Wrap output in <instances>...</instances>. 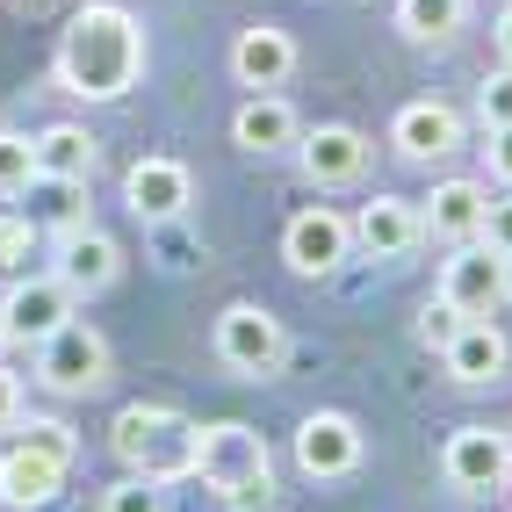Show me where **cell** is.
<instances>
[{
	"mask_svg": "<svg viewBox=\"0 0 512 512\" xmlns=\"http://www.w3.org/2000/svg\"><path fill=\"white\" fill-rule=\"evenodd\" d=\"M51 80L73 101H123L145 80V29H138V15L116 8V0H87V8L58 29Z\"/></svg>",
	"mask_w": 512,
	"mask_h": 512,
	"instance_id": "cell-1",
	"label": "cell"
},
{
	"mask_svg": "<svg viewBox=\"0 0 512 512\" xmlns=\"http://www.w3.org/2000/svg\"><path fill=\"white\" fill-rule=\"evenodd\" d=\"M195 476L231 512H275V455H267L260 426H246V419L195 426Z\"/></svg>",
	"mask_w": 512,
	"mask_h": 512,
	"instance_id": "cell-2",
	"label": "cell"
},
{
	"mask_svg": "<svg viewBox=\"0 0 512 512\" xmlns=\"http://www.w3.org/2000/svg\"><path fill=\"white\" fill-rule=\"evenodd\" d=\"M109 448L130 476L181 484V476H195V419H181L174 404H123L109 426Z\"/></svg>",
	"mask_w": 512,
	"mask_h": 512,
	"instance_id": "cell-3",
	"label": "cell"
},
{
	"mask_svg": "<svg viewBox=\"0 0 512 512\" xmlns=\"http://www.w3.org/2000/svg\"><path fill=\"white\" fill-rule=\"evenodd\" d=\"M210 347L238 383H275L282 361H289V325L267 311V303H224Z\"/></svg>",
	"mask_w": 512,
	"mask_h": 512,
	"instance_id": "cell-4",
	"label": "cell"
},
{
	"mask_svg": "<svg viewBox=\"0 0 512 512\" xmlns=\"http://www.w3.org/2000/svg\"><path fill=\"white\" fill-rule=\"evenodd\" d=\"M440 476H448V491L462 498H491L512 484V433L505 426H484V419H469L448 433V448H440Z\"/></svg>",
	"mask_w": 512,
	"mask_h": 512,
	"instance_id": "cell-5",
	"label": "cell"
},
{
	"mask_svg": "<svg viewBox=\"0 0 512 512\" xmlns=\"http://www.w3.org/2000/svg\"><path fill=\"white\" fill-rule=\"evenodd\" d=\"M440 303H455L462 318H491L498 303H512V260L484 238H469V246H448L440 260Z\"/></svg>",
	"mask_w": 512,
	"mask_h": 512,
	"instance_id": "cell-6",
	"label": "cell"
},
{
	"mask_svg": "<svg viewBox=\"0 0 512 512\" xmlns=\"http://www.w3.org/2000/svg\"><path fill=\"white\" fill-rule=\"evenodd\" d=\"M37 383L58 397H87L109 383V339H101L87 318H65L44 347H37Z\"/></svg>",
	"mask_w": 512,
	"mask_h": 512,
	"instance_id": "cell-7",
	"label": "cell"
},
{
	"mask_svg": "<svg viewBox=\"0 0 512 512\" xmlns=\"http://www.w3.org/2000/svg\"><path fill=\"white\" fill-rule=\"evenodd\" d=\"M347 253H354V224L339 217V210H325V202H311V210H296L282 224V260L296 267V275H311V282L339 275Z\"/></svg>",
	"mask_w": 512,
	"mask_h": 512,
	"instance_id": "cell-8",
	"label": "cell"
},
{
	"mask_svg": "<svg viewBox=\"0 0 512 512\" xmlns=\"http://www.w3.org/2000/svg\"><path fill=\"white\" fill-rule=\"evenodd\" d=\"M368 455V440L347 412H311L296 426V469L311 476V484H339V476H354Z\"/></svg>",
	"mask_w": 512,
	"mask_h": 512,
	"instance_id": "cell-9",
	"label": "cell"
},
{
	"mask_svg": "<svg viewBox=\"0 0 512 512\" xmlns=\"http://www.w3.org/2000/svg\"><path fill=\"white\" fill-rule=\"evenodd\" d=\"M0 318H8V347H44V339L73 318V289L58 275H22L0 296Z\"/></svg>",
	"mask_w": 512,
	"mask_h": 512,
	"instance_id": "cell-10",
	"label": "cell"
},
{
	"mask_svg": "<svg viewBox=\"0 0 512 512\" xmlns=\"http://www.w3.org/2000/svg\"><path fill=\"white\" fill-rule=\"evenodd\" d=\"M484 210H491V181H433V195L419 202V231L440 238V246H469V238H484Z\"/></svg>",
	"mask_w": 512,
	"mask_h": 512,
	"instance_id": "cell-11",
	"label": "cell"
},
{
	"mask_svg": "<svg viewBox=\"0 0 512 512\" xmlns=\"http://www.w3.org/2000/svg\"><path fill=\"white\" fill-rule=\"evenodd\" d=\"M123 202H130V217H145V224H174L188 202H195V174H188L181 159L152 152V159H138L123 174Z\"/></svg>",
	"mask_w": 512,
	"mask_h": 512,
	"instance_id": "cell-12",
	"label": "cell"
},
{
	"mask_svg": "<svg viewBox=\"0 0 512 512\" xmlns=\"http://www.w3.org/2000/svg\"><path fill=\"white\" fill-rule=\"evenodd\" d=\"M296 73V37L282 22H246L231 37V80L253 87V94H275L282 80Z\"/></svg>",
	"mask_w": 512,
	"mask_h": 512,
	"instance_id": "cell-13",
	"label": "cell"
},
{
	"mask_svg": "<svg viewBox=\"0 0 512 512\" xmlns=\"http://www.w3.org/2000/svg\"><path fill=\"white\" fill-rule=\"evenodd\" d=\"M390 145H397V159H412V166L455 159L462 152V116L448 109V101H404V109L390 116Z\"/></svg>",
	"mask_w": 512,
	"mask_h": 512,
	"instance_id": "cell-14",
	"label": "cell"
},
{
	"mask_svg": "<svg viewBox=\"0 0 512 512\" xmlns=\"http://www.w3.org/2000/svg\"><path fill=\"white\" fill-rule=\"evenodd\" d=\"M51 275L73 289V303H80V296H101V289L123 275V246H116L101 224H80V231L58 238V267H51Z\"/></svg>",
	"mask_w": 512,
	"mask_h": 512,
	"instance_id": "cell-15",
	"label": "cell"
},
{
	"mask_svg": "<svg viewBox=\"0 0 512 512\" xmlns=\"http://www.w3.org/2000/svg\"><path fill=\"white\" fill-rule=\"evenodd\" d=\"M296 159H303V181H311V188H347V181H361V166H368V138L354 123H318V130L296 138Z\"/></svg>",
	"mask_w": 512,
	"mask_h": 512,
	"instance_id": "cell-16",
	"label": "cell"
},
{
	"mask_svg": "<svg viewBox=\"0 0 512 512\" xmlns=\"http://www.w3.org/2000/svg\"><path fill=\"white\" fill-rule=\"evenodd\" d=\"M347 224H354V246L375 253V260H404L412 246H426V231H419V202H404V195H375V202H361Z\"/></svg>",
	"mask_w": 512,
	"mask_h": 512,
	"instance_id": "cell-17",
	"label": "cell"
},
{
	"mask_svg": "<svg viewBox=\"0 0 512 512\" xmlns=\"http://www.w3.org/2000/svg\"><path fill=\"white\" fill-rule=\"evenodd\" d=\"M29 159H37V181H94L101 166V138L87 123H44L37 138H29Z\"/></svg>",
	"mask_w": 512,
	"mask_h": 512,
	"instance_id": "cell-18",
	"label": "cell"
},
{
	"mask_svg": "<svg viewBox=\"0 0 512 512\" xmlns=\"http://www.w3.org/2000/svg\"><path fill=\"white\" fill-rule=\"evenodd\" d=\"M440 361H448V375H455L462 390H484V383H498V375H505L512 339H505L491 318H462V332L440 347Z\"/></svg>",
	"mask_w": 512,
	"mask_h": 512,
	"instance_id": "cell-19",
	"label": "cell"
},
{
	"mask_svg": "<svg viewBox=\"0 0 512 512\" xmlns=\"http://www.w3.org/2000/svg\"><path fill=\"white\" fill-rule=\"evenodd\" d=\"M296 138H303V130H296V109L282 94H246V101H238V116H231V145L238 152L267 159V152H289Z\"/></svg>",
	"mask_w": 512,
	"mask_h": 512,
	"instance_id": "cell-20",
	"label": "cell"
},
{
	"mask_svg": "<svg viewBox=\"0 0 512 512\" xmlns=\"http://www.w3.org/2000/svg\"><path fill=\"white\" fill-rule=\"evenodd\" d=\"M58 484H65V469L51 455H37V448H8V455H0V505L37 512V505L58 498Z\"/></svg>",
	"mask_w": 512,
	"mask_h": 512,
	"instance_id": "cell-21",
	"label": "cell"
},
{
	"mask_svg": "<svg viewBox=\"0 0 512 512\" xmlns=\"http://www.w3.org/2000/svg\"><path fill=\"white\" fill-rule=\"evenodd\" d=\"M469 22V0H397V29L412 44H455Z\"/></svg>",
	"mask_w": 512,
	"mask_h": 512,
	"instance_id": "cell-22",
	"label": "cell"
},
{
	"mask_svg": "<svg viewBox=\"0 0 512 512\" xmlns=\"http://www.w3.org/2000/svg\"><path fill=\"white\" fill-rule=\"evenodd\" d=\"M101 512H166V484H152V476H116L109 491H101Z\"/></svg>",
	"mask_w": 512,
	"mask_h": 512,
	"instance_id": "cell-23",
	"label": "cell"
},
{
	"mask_svg": "<svg viewBox=\"0 0 512 512\" xmlns=\"http://www.w3.org/2000/svg\"><path fill=\"white\" fill-rule=\"evenodd\" d=\"M22 188H37V159H29L22 130H0V195H22Z\"/></svg>",
	"mask_w": 512,
	"mask_h": 512,
	"instance_id": "cell-24",
	"label": "cell"
},
{
	"mask_svg": "<svg viewBox=\"0 0 512 512\" xmlns=\"http://www.w3.org/2000/svg\"><path fill=\"white\" fill-rule=\"evenodd\" d=\"M22 448H37V455H51L58 469H73V455H80V433L65 426V419H29V433H22Z\"/></svg>",
	"mask_w": 512,
	"mask_h": 512,
	"instance_id": "cell-25",
	"label": "cell"
},
{
	"mask_svg": "<svg viewBox=\"0 0 512 512\" xmlns=\"http://www.w3.org/2000/svg\"><path fill=\"white\" fill-rule=\"evenodd\" d=\"M476 123H484V130H505L512 123V65L484 73V87H476Z\"/></svg>",
	"mask_w": 512,
	"mask_h": 512,
	"instance_id": "cell-26",
	"label": "cell"
},
{
	"mask_svg": "<svg viewBox=\"0 0 512 512\" xmlns=\"http://www.w3.org/2000/svg\"><path fill=\"white\" fill-rule=\"evenodd\" d=\"M37 217H0V267H8V275H22L29 267V253H37Z\"/></svg>",
	"mask_w": 512,
	"mask_h": 512,
	"instance_id": "cell-27",
	"label": "cell"
},
{
	"mask_svg": "<svg viewBox=\"0 0 512 512\" xmlns=\"http://www.w3.org/2000/svg\"><path fill=\"white\" fill-rule=\"evenodd\" d=\"M44 188H51V210H44V217L58 224V238H65V231H80V224H94V217L80 210V181H44Z\"/></svg>",
	"mask_w": 512,
	"mask_h": 512,
	"instance_id": "cell-28",
	"label": "cell"
},
{
	"mask_svg": "<svg viewBox=\"0 0 512 512\" xmlns=\"http://www.w3.org/2000/svg\"><path fill=\"white\" fill-rule=\"evenodd\" d=\"M462 332V311H455V303H426V311H419V347H448V339Z\"/></svg>",
	"mask_w": 512,
	"mask_h": 512,
	"instance_id": "cell-29",
	"label": "cell"
},
{
	"mask_svg": "<svg viewBox=\"0 0 512 512\" xmlns=\"http://www.w3.org/2000/svg\"><path fill=\"white\" fill-rule=\"evenodd\" d=\"M484 246H498L512 260V195H491V210H484Z\"/></svg>",
	"mask_w": 512,
	"mask_h": 512,
	"instance_id": "cell-30",
	"label": "cell"
},
{
	"mask_svg": "<svg viewBox=\"0 0 512 512\" xmlns=\"http://www.w3.org/2000/svg\"><path fill=\"white\" fill-rule=\"evenodd\" d=\"M484 159H491V181H505V188H512V123H505V130H491Z\"/></svg>",
	"mask_w": 512,
	"mask_h": 512,
	"instance_id": "cell-31",
	"label": "cell"
},
{
	"mask_svg": "<svg viewBox=\"0 0 512 512\" xmlns=\"http://www.w3.org/2000/svg\"><path fill=\"white\" fill-rule=\"evenodd\" d=\"M0 426H22V375L0 368Z\"/></svg>",
	"mask_w": 512,
	"mask_h": 512,
	"instance_id": "cell-32",
	"label": "cell"
},
{
	"mask_svg": "<svg viewBox=\"0 0 512 512\" xmlns=\"http://www.w3.org/2000/svg\"><path fill=\"white\" fill-rule=\"evenodd\" d=\"M491 44H498V65H512V0H498V22H491Z\"/></svg>",
	"mask_w": 512,
	"mask_h": 512,
	"instance_id": "cell-33",
	"label": "cell"
},
{
	"mask_svg": "<svg viewBox=\"0 0 512 512\" xmlns=\"http://www.w3.org/2000/svg\"><path fill=\"white\" fill-rule=\"evenodd\" d=\"M15 15H44V8H58V0H8Z\"/></svg>",
	"mask_w": 512,
	"mask_h": 512,
	"instance_id": "cell-34",
	"label": "cell"
},
{
	"mask_svg": "<svg viewBox=\"0 0 512 512\" xmlns=\"http://www.w3.org/2000/svg\"><path fill=\"white\" fill-rule=\"evenodd\" d=\"M0 354H8V318H0Z\"/></svg>",
	"mask_w": 512,
	"mask_h": 512,
	"instance_id": "cell-35",
	"label": "cell"
},
{
	"mask_svg": "<svg viewBox=\"0 0 512 512\" xmlns=\"http://www.w3.org/2000/svg\"><path fill=\"white\" fill-rule=\"evenodd\" d=\"M505 491H512V484H505Z\"/></svg>",
	"mask_w": 512,
	"mask_h": 512,
	"instance_id": "cell-36",
	"label": "cell"
}]
</instances>
